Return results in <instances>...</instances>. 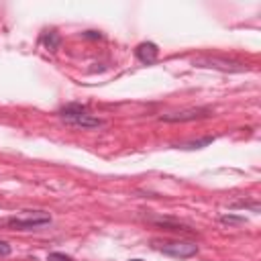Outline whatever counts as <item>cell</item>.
Wrapping results in <instances>:
<instances>
[{
    "label": "cell",
    "instance_id": "8",
    "mask_svg": "<svg viewBox=\"0 0 261 261\" xmlns=\"http://www.w3.org/2000/svg\"><path fill=\"white\" fill-rule=\"evenodd\" d=\"M43 43H45V47H47L49 51H57L59 45H61V37H59L55 31H51V33H47V35L43 37Z\"/></svg>",
    "mask_w": 261,
    "mask_h": 261
},
{
    "label": "cell",
    "instance_id": "5",
    "mask_svg": "<svg viewBox=\"0 0 261 261\" xmlns=\"http://www.w3.org/2000/svg\"><path fill=\"white\" fill-rule=\"evenodd\" d=\"M196 67H214V69H222V71H245L247 67L230 61V59H220V57H196L192 61Z\"/></svg>",
    "mask_w": 261,
    "mask_h": 261
},
{
    "label": "cell",
    "instance_id": "3",
    "mask_svg": "<svg viewBox=\"0 0 261 261\" xmlns=\"http://www.w3.org/2000/svg\"><path fill=\"white\" fill-rule=\"evenodd\" d=\"M157 249L169 257H175V259H188V257H194L198 253V245L196 243H188V241H175V243H157Z\"/></svg>",
    "mask_w": 261,
    "mask_h": 261
},
{
    "label": "cell",
    "instance_id": "2",
    "mask_svg": "<svg viewBox=\"0 0 261 261\" xmlns=\"http://www.w3.org/2000/svg\"><path fill=\"white\" fill-rule=\"evenodd\" d=\"M49 222H51V214L43 212V210H33V212L27 210L24 216H10V218L0 220V224L10 228V230H35V228H41Z\"/></svg>",
    "mask_w": 261,
    "mask_h": 261
},
{
    "label": "cell",
    "instance_id": "13",
    "mask_svg": "<svg viewBox=\"0 0 261 261\" xmlns=\"http://www.w3.org/2000/svg\"><path fill=\"white\" fill-rule=\"evenodd\" d=\"M84 37H86V39H100L102 35H100V33H96V31H86V33H84Z\"/></svg>",
    "mask_w": 261,
    "mask_h": 261
},
{
    "label": "cell",
    "instance_id": "14",
    "mask_svg": "<svg viewBox=\"0 0 261 261\" xmlns=\"http://www.w3.org/2000/svg\"><path fill=\"white\" fill-rule=\"evenodd\" d=\"M130 261H143V259H130Z\"/></svg>",
    "mask_w": 261,
    "mask_h": 261
},
{
    "label": "cell",
    "instance_id": "1",
    "mask_svg": "<svg viewBox=\"0 0 261 261\" xmlns=\"http://www.w3.org/2000/svg\"><path fill=\"white\" fill-rule=\"evenodd\" d=\"M59 116H61V120H65L67 124L77 126V128H100V126H104L102 118L90 114L88 108L80 106V104H69V106L61 108Z\"/></svg>",
    "mask_w": 261,
    "mask_h": 261
},
{
    "label": "cell",
    "instance_id": "7",
    "mask_svg": "<svg viewBox=\"0 0 261 261\" xmlns=\"http://www.w3.org/2000/svg\"><path fill=\"white\" fill-rule=\"evenodd\" d=\"M157 226H161V228H165V230H173V232H194L190 226H186V224H181V222H175V220H169V218H157V220H153Z\"/></svg>",
    "mask_w": 261,
    "mask_h": 261
},
{
    "label": "cell",
    "instance_id": "12",
    "mask_svg": "<svg viewBox=\"0 0 261 261\" xmlns=\"http://www.w3.org/2000/svg\"><path fill=\"white\" fill-rule=\"evenodd\" d=\"M10 245L6 243V241H0V257H8L10 255Z\"/></svg>",
    "mask_w": 261,
    "mask_h": 261
},
{
    "label": "cell",
    "instance_id": "10",
    "mask_svg": "<svg viewBox=\"0 0 261 261\" xmlns=\"http://www.w3.org/2000/svg\"><path fill=\"white\" fill-rule=\"evenodd\" d=\"M220 220L224 224H245V218L243 216H232V214H224Z\"/></svg>",
    "mask_w": 261,
    "mask_h": 261
},
{
    "label": "cell",
    "instance_id": "9",
    "mask_svg": "<svg viewBox=\"0 0 261 261\" xmlns=\"http://www.w3.org/2000/svg\"><path fill=\"white\" fill-rule=\"evenodd\" d=\"M214 139L212 137H206V139H200V141H192V143H184V145H179V149H202V147H206V145H210Z\"/></svg>",
    "mask_w": 261,
    "mask_h": 261
},
{
    "label": "cell",
    "instance_id": "6",
    "mask_svg": "<svg viewBox=\"0 0 261 261\" xmlns=\"http://www.w3.org/2000/svg\"><path fill=\"white\" fill-rule=\"evenodd\" d=\"M135 55H137V59L141 61V63H147V65H151V63H155L157 61V55H159V49H157V45L155 43H141V45H137V49H135Z\"/></svg>",
    "mask_w": 261,
    "mask_h": 261
},
{
    "label": "cell",
    "instance_id": "11",
    "mask_svg": "<svg viewBox=\"0 0 261 261\" xmlns=\"http://www.w3.org/2000/svg\"><path fill=\"white\" fill-rule=\"evenodd\" d=\"M47 261H73V259L69 255H65V253H49Z\"/></svg>",
    "mask_w": 261,
    "mask_h": 261
},
{
    "label": "cell",
    "instance_id": "4",
    "mask_svg": "<svg viewBox=\"0 0 261 261\" xmlns=\"http://www.w3.org/2000/svg\"><path fill=\"white\" fill-rule=\"evenodd\" d=\"M212 114L210 108L206 106H196V108H186L179 112H169V114H161L159 120L163 122H188V120H200V118H208Z\"/></svg>",
    "mask_w": 261,
    "mask_h": 261
}]
</instances>
